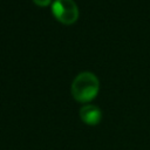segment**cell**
Listing matches in <instances>:
<instances>
[{
  "instance_id": "cell-2",
  "label": "cell",
  "mask_w": 150,
  "mask_h": 150,
  "mask_svg": "<svg viewBox=\"0 0 150 150\" xmlns=\"http://www.w3.org/2000/svg\"><path fill=\"white\" fill-rule=\"evenodd\" d=\"M52 12L63 23H73L79 16V7L74 0H54Z\"/></svg>"
},
{
  "instance_id": "cell-4",
  "label": "cell",
  "mask_w": 150,
  "mask_h": 150,
  "mask_svg": "<svg viewBox=\"0 0 150 150\" xmlns=\"http://www.w3.org/2000/svg\"><path fill=\"white\" fill-rule=\"evenodd\" d=\"M35 4H38V5H40V6H46V5H48L52 0H33Z\"/></svg>"
},
{
  "instance_id": "cell-3",
  "label": "cell",
  "mask_w": 150,
  "mask_h": 150,
  "mask_svg": "<svg viewBox=\"0 0 150 150\" xmlns=\"http://www.w3.org/2000/svg\"><path fill=\"white\" fill-rule=\"evenodd\" d=\"M80 117L86 124L95 125L101 121L102 111L98 107L94 104H84L80 109Z\"/></svg>"
},
{
  "instance_id": "cell-1",
  "label": "cell",
  "mask_w": 150,
  "mask_h": 150,
  "mask_svg": "<svg viewBox=\"0 0 150 150\" xmlns=\"http://www.w3.org/2000/svg\"><path fill=\"white\" fill-rule=\"evenodd\" d=\"M70 89L76 101L83 103L89 102L97 95L100 89V81L93 71H81L74 77Z\"/></svg>"
}]
</instances>
